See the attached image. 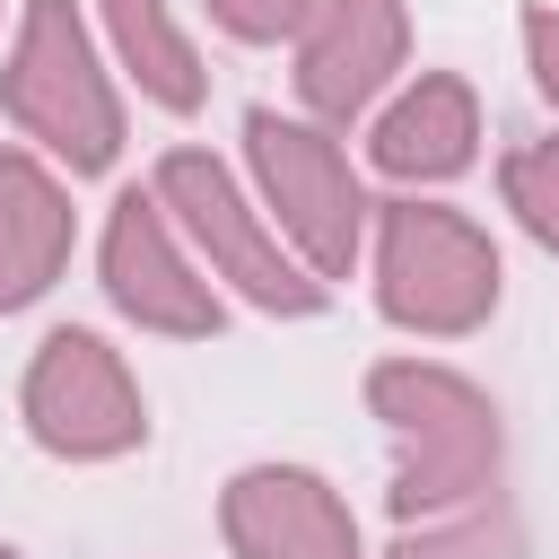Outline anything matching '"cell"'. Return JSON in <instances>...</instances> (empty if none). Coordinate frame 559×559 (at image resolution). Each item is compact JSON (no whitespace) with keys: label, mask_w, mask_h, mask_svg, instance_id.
Masks as SVG:
<instances>
[{"label":"cell","mask_w":559,"mask_h":559,"mask_svg":"<svg viewBox=\"0 0 559 559\" xmlns=\"http://www.w3.org/2000/svg\"><path fill=\"white\" fill-rule=\"evenodd\" d=\"M367 411L393 445V524H419V515H445V507H472L498 489V463H507V437H498V402L445 367V358H376L367 367Z\"/></svg>","instance_id":"obj_1"},{"label":"cell","mask_w":559,"mask_h":559,"mask_svg":"<svg viewBox=\"0 0 559 559\" xmlns=\"http://www.w3.org/2000/svg\"><path fill=\"white\" fill-rule=\"evenodd\" d=\"M367 280H376V314L393 332L463 341L498 314L507 262L480 218H463L454 201L402 192V201H376V218H367Z\"/></svg>","instance_id":"obj_2"},{"label":"cell","mask_w":559,"mask_h":559,"mask_svg":"<svg viewBox=\"0 0 559 559\" xmlns=\"http://www.w3.org/2000/svg\"><path fill=\"white\" fill-rule=\"evenodd\" d=\"M0 105L35 140V157L61 166V175H105L122 157V96L96 61V35H87L79 0H26L17 9Z\"/></svg>","instance_id":"obj_3"},{"label":"cell","mask_w":559,"mask_h":559,"mask_svg":"<svg viewBox=\"0 0 559 559\" xmlns=\"http://www.w3.org/2000/svg\"><path fill=\"white\" fill-rule=\"evenodd\" d=\"M245 166H253L262 218L280 227V245H288L323 288L367 262V218H376V201H367L349 148H341L323 122L280 114V105H253V114H245Z\"/></svg>","instance_id":"obj_4"},{"label":"cell","mask_w":559,"mask_h":559,"mask_svg":"<svg viewBox=\"0 0 559 559\" xmlns=\"http://www.w3.org/2000/svg\"><path fill=\"white\" fill-rule=\"evenodd\" d=\"M148 192H157V210L175 218V236L192 245V262L210 271V288L227 280L253 314H323L332 306V288L280 245V227L262 218V201L210 157V148H166L157 157V175H148Z\"/></svg>","instance_id":"obj_5"},{"label":"cell","mask_w":559,"mask_h":559,"mask_svg":"<svg viewBox=\"0 0 559 559\" xmlns=\"http://www.w3.org/2000/svg\"><path fill=\"white\" fill-rule=\"evenodd\" d=\"M17 419L52 463H122L148 445V402L140 376L122 367V349L87 323H61L35 341L26 376H17Z\"/></svg>","instance_id":"obj_6"},{"label":"cell","mask_w":559,"mask_h":559,"mask_svg":"<svg viewBox=\"0 0 559 559\" xmlns=\"http://www.w3.org/2000/svg\"><path fill=\"white\" fill-rule=\"evenodd\" d=\"M96 280L114 297L122 323L157 332V341H210L227 323L210 271L192 262V245L175 236V218L157 210L148 183H122L114 210H105V236H96Z\"/></svg>","instance_id":"obj_7"},{"label":"cell","mask_w":559,"mask_h":559,"mask_svg":"<svg viewBox=\"0 0 559 559\" xmlns=\"http://www.w3.org/2000/svg\"><path fill=\"white\" fill-rule=\"evenodd\" d=\"M411 61V9L402 0H314V17L297 26V105L306 122L341 131L358 114H376V96L402 79Z\"/></svg>","instance_id":"obj_8"},{"label":"cell","mask_w":559,"mask_h":559,"mask_svg":"<svg viewBox=\"0 0 559 559\" xmlns=\"http://www.w3.org/2000/svg\"><path fill=\"white\" fill-rule=\"evenodd\" d=\"M218 533L236 559H367L349 498L306 463H245L218 489Z\"/></svg>","instance_id":"obj_9"},{"label":"cell","mask_w":559,"mask_h":559,"mask_svg":"<svg viewBox=\"0 0 559 559\" xmlns=\"http://www.w3.org/2000/svg\"><path fill=\"white\" fill-rule=\"evenodd\" d=\"M472 157H480V96H472V79H454V70H419V79L367 122V166H376L384 183H402V192L454 183V175H472Z\"/></svg>","instance_id":"obj_10"},{"label":"cell","mask_w":559,"mask_h":559,"mask_svg":"<svg viewBox=\"0 0 559 559\" xmlns=\"http://www.w3.org/2000/svg\"><path fill=\"white\" fill-rule=\"evenodd\" d=\"M79 245V210L61 166H44L35 148H0V314H26Z\"/></svg>","instance_id":"obj_11"},{"label":"cell","mask_w":559,"mask_h":559,"mask_svg":"<svg viewBox=\"0 0 559 559\" xmlns=\"http://www.w3.org/2000/svg\"><path fill=\"white\" fill-rule=\"evenodd\" d=\"M96 17H105V44H114L122 79H131L148 105H166V114H201L210 70H201V52H192V35L175 26L166 0H96Z\"/></svg>","instance_id":"obj_12"},{"label":"cell","mask_w":559,"mask_h":559,"mask_svg":"<svg viewBox=\"0 0 559 559\" xmlns=\"http://www.w3.org/2000/svg\"><path fill=\"white\" fill-rule=\"evenodd\" d=\"M384 559H533V542H524V515L489 489V498H472V507H445V515L402 524V533L384 542Z\"/></svg>","instance_id":"obj_13"},{"label":"cell","mask_w":559,"mask_h":559,"mask_svg":"<svg viewBox=\"0 0 559 559\" xmlns=\"http://www.w3.org/2000/svg\"><path fill=\"white\" fill-rule=\"evenodd\" d=\"M498 192H507L515 227H524L542 253H559V140H515V148L498 157Z\"/></svg>","instance_id":"obj_14"},{"label":"cell","mask_w":559,"mask_h":559,"mask_svg":"<svg viewBox=\"0 0 559 559\" xmlns=\"http://www.w3.org/2000/svg\"><path fill=\"white\" fill-rule=\"evenodd\" d=\"M201 9L236 44H297V26L314 17V0H201Z\"/></svg>","instance_id":"obj_15"},{"label":"cell","mask_w":559,"mask_h":559,"mask_svg":"<svg viewBox=\"0 0 559 559\" xmlns=\"http://www.w3.org/2000/svg\"><path fill=\"white\" fill-rule=\"evenodd\" d=\"M524 70H533L542 105L559 114V9H524Z\"/></svg>","instance_id":"obj_16"},{"label":"cell","mask_w":559,"mask_h":559,"mask_svg":"<svg viewBox=\"0 0 559 559\" xmlns=\"http://www.w3.org/2000/svg\"><path fill=\"white\" fill-rule=\"evenodd\" d=\"M0 559H17V550H9V542H0Z\"/></svg>","instance_id":"obj_17"},{"label":"cell","mask_w":559,"mask_h":559,"mask_svg":"<svg viewBox=\"0 0 559 559\" xmlns=\"http://www.w3.org/2000/svg\"><path fill=\"white\" fill-rule=\"evenodd\" d=\"M0 9H9V0H0Z\"/></svg>","instance_id":"obj_18"}]
</instances>
